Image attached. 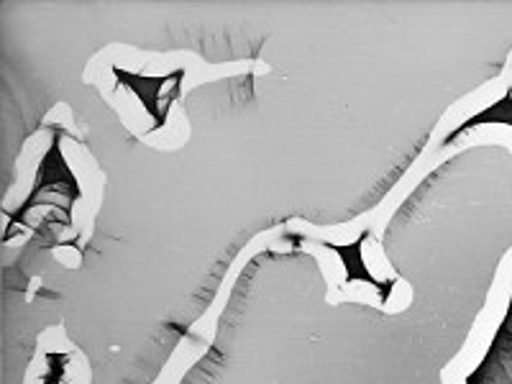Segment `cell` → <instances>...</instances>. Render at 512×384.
<instances>
[{"mask_svg": "<svg viewBox=\"0 0 512 384\" xmlns=\"http://www.w3.org/2000/svg\"><path fill=\"white\" fill-rule=\"evenodd\" d=\"M303 251L313 254L315 259L320 262L323 277H326V282H328V297H333L336 295V290L341 292L346 285H349V282H346V277H349V274H346L344 262H341V256H338L336 251L328 249L326 244H318V241H310V239L303 241Z\"/></svg>", "mask_w": 512, "mask_h": 384, "instance_id": "1", "label": "cell"}, {"mask_svg": "<svg viewBox=\"0 0 512 384\" xmlns=\"http://www.w3.org/2000/svg\"><path fill=\"white\" fill-rule=\"evenodd\" d=\"M361 262H364V267L369 269V274H372L374 280H379V282L400 280V274L392 269V264H390V259H387V254H384L382 244H379V239H374V236L361 244Z\"/></svg>", "mask_w": 512, "mask_h": 384, "instance_id": "2", "label": "cell"}]
</instances>
